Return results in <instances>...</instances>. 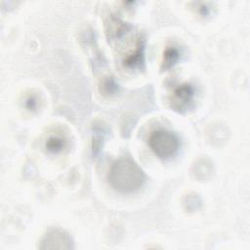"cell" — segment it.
Segmentation results:
<instances>
[{
    "label": "cell",
    "mask_w": 250,
    "mask_h": 250,
    "mask_svg": "<svg viewBox=\"0 0 250 250\" xmlns=\"http://www.w3.org/2000/svg\"><path fill=\"white\" fill-rule=\"evenodd\" d=\"M73 242L71 237L64 230L55 229L49 230L41 239L39 248L40 249H59V250H69L72 249Z\"/></svg>",
    "instance_id": "3"
},
{
    "label": "cell",
    "mask_w": 250,
    "mask_h": 250,
    "mask_svg": "<svg viewBox=\"0 0 250 250\" xmlns=\"http://www.w3.org/2000/svg\"><path fill=\"white\" fill-rule=\"evenodd\" d=\"M65 146V141L63 138L59 136H52L50 137L45 143V148L50 153L56 154L61 152Z\"/></svg>",
    "instance_id": "8"
},
{
    "label": "cell",
    "mask_w": 250,
    "mask_h": 250,
    "mask_svg": "<svg viewBox=\"0 0 250 250\" xmlns=\"http://www.w3.org/2000/svg\"><path fill=\"white\" fill-rule=\"evenodd\" d=\"M145 62V56H144V41L143 39L139 38L136 44V48L134 52L130 55H128L123 62L124 65L128 68L135 69V68H141Z\"/></svg>",
    "instance_id": "5"
},
{
    "label": "cell",
    "mask_w": 250,
    "mask_h": 250,
    "mask_svg": "<svg viewBox=\"0 0 250 250\" xmlns=\"http://www.w3.org/2000/svg\"><path fill=\"white\" fill-rule=\"evenodd\" d=\"M107 180L114 189L128 193L136 191L143 187L146 175L135 161L125 157L111 164Z\"/></svg>",
    "instance_id": "1"
},
{
    "label": "cell",
    "mask_w": 250,
    "mask_h": 250,
    "mask_svg": "<svg viewBox=\"0 0 250 250\" xmlns=\"http://www.w3.org/2000/svg\"><path fill=\"white\" fill-rule=\"evenodd\" d=\"M180 59V52L176 47H167L163 53L162 69H169L174 66Z\"/></svg>",
    "instance_id": "6"
},
{
    "label": "cell",
    "mask_w": 250,
    "mask_h": 250,
    "mask_svg": "<svg viewBox=\"0 0 250 250\" xmlns=\"http://www.w3.org/2000/svg\"><path fill=\"white\" fill-rule=\"evenodd\" d=\"M148 146L156 156L161 159H168L178 151L180 141L173 132L159 129L149 135Z\"/></svg>",
    "instance_id": "2"
},
{
    "label": "cell",
    "mask_w": 250,
    "mask_h": 250,
    "mask_svg": "<svg viewBox=\"0 0 250 250\" xmlns=\"http://www.w3.org/2000/svg\"><path fill=\"white\" fill-rule=\"evenodd\" d=\"M39 105V101H38V98L34 95H31L29 96L26 100H25V107L30 110V111H33V110H36L37 107Z\"/></svg>",
    "instance_id": "9"
},
{
    "label": "cell",
    "mask_w": 250,
    "mask_h": 250,
    "mask_svg": "<svg viewBox=\"0 0 250 250\" xmlns=\"http://www.w3.org/2000/svg\"><path fill=\"white\" fill-rule=\"evenodd\" d=\"M194 97V89L189 83H183L176 87L170 98L171 107L178 112H185L189 108Z\"/></svg>",
    "instance_id": "4"
},
{
    "label": "cell",
    "mask_w": 250,
    "mask_h": 250,
    "mask_svg": "<svg viewBox=\"0 0 250 250\" xmlns=\"http://www.w3.org/2000/svg\"><path fill=\"white\" fill-rule=\"evenodd\" d=\"M118 84L114 78L106 76L104 77L100 84V91L104 96H113L118 92Z\"/></svg>",
    "instance_id": "7"
}]
</instances>
